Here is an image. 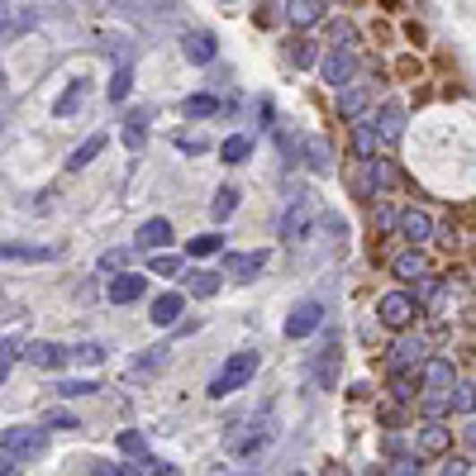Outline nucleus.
I'll return each instance as SVG.
<instances>
[{"instance_id":"1a4fd4ad","label":"nucleus","mask_w":476,"mask_h":476,"mask_svg":"<svg viewBox=\"0 0 476 476\" xmlns=\"http://www.w3.org/2000/svg\"><path fill=\"white\" fill-rule=\"evenodd\" d=\"M381 5H386V10H395V5H401V0H381Z\"/></svg>"},{"instance_id":"39448f33","label":"nucleus","mask_w":476,"mask_h":476,"mask_svg":"<svg viewBox=\"0 0 476 476\" xmlns=\"http://www.w3.org/2000/svg\"><path fill=\"white\" fill-rule=\"evenodd\" d=\"M172 315H177V300H162V305H158V315H152V319H162V325H167Z\"/></svg>"},{"instance_id":"6e6552de","label":"nucleus","mask_w":476,"mask_h":476,"mask_svg":"<svg viewBox=\"0 0 476 476\" xmlns=\"http://www.w3.org/2000/svg\"><path fill=\"white\" fill-rule=\"evenodd\" d=\"M372 34H376V43H391V24H381V20H376V24H372Z\"/></svg>"},{"instance_id":"f257e3e1","label":"nucleus","mask_w":476,"mask_h":476,"mask_svg":"<svg viewBox=\"0 0 476 476\" xmlns=\"http://www.w3.org/2000/svg\"><path fill=\"white\" fill-rule=\"evenodd\" d=\"M96 152H105V138H91V143H82V148H76L72 158H67V167H72V172H82V167L96 158Z\"/></svg>"},{"instance_id":"0eeeda50","label":"nucleus","mask_w":476,"mask_h":476,"mask_svg":"<svg viewBox=\"0 0 476 476\" xmlns=\"http://www.w3.org/2000/svg\"><path fill=\"white\" fill-rule=\"evenodd\" d=\"M48 424H53V428H76L72 414H48Z\"/></svg>"},{"instance_id":"20e7f679","label":"nucleus","mask_w":476,"mask_h":476,"mask_svg":"<svg viewBox=\"0 0 476 476\" xmlns=\"http://www.w3.org/2000/svg\"><path fill=\"white\" fill-rule=\"evenodd\" d=\"M57 391H63V395H91L96 386H91V381H63V386H57Z\"/></svg>"},{"instance_id":"f03ea898","label":"nucleus","mask_w":476,"mask_h":476,"mask_svg":"<svg viewBox=\"0 0 476 476\" xmlns=\"http://www.w3.org/2000/svg\"><path fill=\"white\" fill-rule=\"evenodd\" d=\"M420 76H424L420 57H395V82H420Z\"/></svg>"},{"instance_id":"7ed1b4c3","label":"nucleus","mask_w":476,"mask_h":476,"mask_svg":"<svg viewBox=\"0 0 476 476\" xmlns=\"http://www.w3.org/2000/svg\"><path fill=\"white\" fill-rule=\"evenodd\" d=\"M405 39L414 43V48H424V43H428V29H424V24H414V20H405Z\"/></svg>"},{"instance_id":"423d86ee","label":"nucleus","mask_w":476,"mask_h":476,"mask_svg":"<svg viewBox=\"0 0 476 476\" xmlns=\"http://www.w3.org/2000/svg\"><path fill=\"white\" fill-rule=\"evenodd\" d=\"M134 290H138V281H119V286H115V300H129Z\"/></svg>"}]
</instances>
